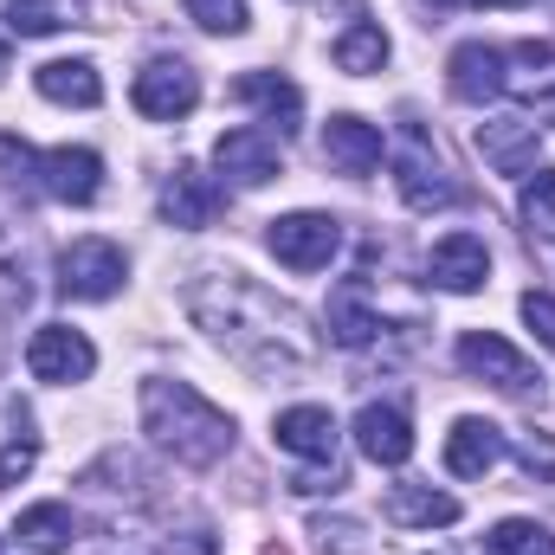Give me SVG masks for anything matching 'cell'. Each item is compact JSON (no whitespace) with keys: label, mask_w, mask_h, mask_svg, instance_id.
I'll return each mask as SVG.
<instances>
[{"label":"cell","mask_w":555,"mask_h":555,"mask_svg":"<svg viewBox=\"0 0 555 555\" xmlns=\"http://www.w3.org/2000/svg\"><path fill=\"white\" fill-rule=\"evenodd\" d=\"M188 317H194L240 369H253V375H266V382L304 375V369L317 362V349H323L317 330H310V317H304L291 297L253 284L246 272H201L188 284Z\"/></svg>","instance_id":"6da1fadb"},{"label":"cell","mask_w":555,"mask_h":555,"mask_svg":"<svg viewBox=\"0 0 555 555\" xmlns=\"http://www.w3.org/2000/svg\"><path fill=\"white\" fill-rule=\"evenodd\" d=\"M142 433L175 459V465H194V472H207V465H220L227 452H233V420L220 414L201 388H188V382H142Z\"/></svg>","instance_id":"7a4b0ae2"},{"label":"cell","mask_w":555,"mask_h":555,"mask_svg":"<svg viewBox=\"0 0 555 555\" xmlns=\"http://www.w3.org/2000/svg\"><path fill=\"white\" fill-rule=\"evenodd\" d=\"M130 278V259L111 246V240H72L59 253V297H78V304H104L117 297Z\"/></svg>","instance_id":"3957f363"},{"label":"cell","mask_w":555,"mask_h":555,"mask_svg":"<svg viewBox=\"0 0 555 555\" xmlns=\"http://www.w3.org/2000/svg\"><path fill=\"white\" fill-rule=\"evenodd\" d=\"M130 104L149 124H181L201 104V72L188 59H149L137 72V85H130Z\"/></svg>","instance_id":"277c9868"},{"label":"cell","mask_w":555,"mask_h":555,"mask_svg":"<svg viewBox=\"0 0 555 555\" xmlns=\"http://www.w3.org/2000/svg\"><path fill=\"white\" fill-rule=\"evenodd\" d=\"M459 369H465V375H478V382H491L498 395H543V375L530 369V356H524V349H511V343H504V336H491V330L459 336Z\"/></svg>","instance_id":"5b68a950"},{"label":"cell","mask_w":555,"mask_h":555,"mask_svg":"<svg viewBox=\"0 0 555 555\" xmlns=\"http://www.w3.org/2000/svg\"><path fill=\"white\" fill-rule=\"evenodd\" d=\"M266 246H272L278 266H291V272H323L343 253V227L330 214H284V220L266 227Z\"/></svg>","instance_id":"8992f818"},{"label":"cell","mask_w":555,"mask_h":555,"mask_svg":"<svg viewBox=\"0 0 555 555\" xmlns=\"http://www.w3.org/2000/svg\"><path fill=\"white\" fill-rule=\"evenodd\" d=\"M26 369H33V382L72 388V382H85V375L98 369V349H91V336L72 330V323H39L33 343H26Z\"/></svg>","instance_id":"52a82bcc"},{"label":"cell","mask_w":555,"mask_h":555,"mask_svg":"<svg viewBox=\"0 0 555 555\" xmlns=\"http://www.w3.org/2000/svg\"><path fill=\"white\" fill-rule=\"evenodd\" d=\"M504 91L543 124H555V39H524L504 52Z\"/></svg>","instance_id":"ba28073f"},{"label":"cell","mask_w":555,"mask_h":555,"mask_svg":"<svg viewBox=\"0 0 555 555\" xmlns=\"http://www.w3.org/2000/svg\"><path fill=\"white\" fill-rule=\"evenodd\" d=\"M472 142L491 175H537V162H543V130L530 117H485Z\"/></svg>","instance_id":"9c48e42d"},{"label":"cell","mask_w":555,"mask_h":555,"mask_svg":"<svg viewBox=\"0 0 555 555\" xmlns=\"http://www.w3.org/2000/svg\"><path fill=\"white\" fill-rule=\"evenodd\" d=\"M401 201H408L414 214L459 207V201H465V188H459V181H446L439 155L426 149V137H420V130H408V142H401Z\"/></svg>","instance_id":"30bf717a"},{"label":"cell","mask_w":555,"mask_h":555,"mask_svg":"<svg viewBox=\"0 0 555 555\" xmlns=\"http://www.w3.org/2000/svg\"><path fill=\"white\" fill-rule=\"evenodd\" d=\"M39 188L52 194V201H65V207H91L98 201V188H104V162H98V149H46L39 155Z\"/></svg>","instance_id":"8fae6325"},{"label":"cell","mask_w":555,"mask_h":555,"mask_svg":"<svg viewBox=\"0 0 555 555\" xmlns=\"http://www.w3.org/2000/svg\"><path fill=\"white\" fill-rule=\"evenodd\" d=\"M214 162H220V175H233L240 188H266L272 175H284V155H278L272 130H227V137L214 142Z\"/></svg>","instance_id":"7c38bea8"},{"label":"cell","mask_w":555,"mask_h":555,"mask_svg":"<svg viewBox=\"0 0 555 555\" xmlns=\"http://www.w3.org/2000/svg\"><path fill=\"white\" fill-rule=\"evenodd\" d=\"M220 201H227V194H220L214 175H201L194 162H175V175L162 181V220H168V227H188V233H194V227H207V220L220 214Z\"/></svg>","instance_id":"4fadbf2b"},{"label":"cell","mask_w":555,"mask_h":555,"mask_svg":"<svg viewBox=\"0 0 555 555\" xmlns=\"http://www.w3.org/2000/svg\"><path fill=\"white\" fill-rule=\"evenodd\" d=\"M426 278L439 284V291H485V278H491V253H485V240L478 233H446L439 246H433V259H426Z\"/></svg>","instance_id":"5bb4252c"},{"label":"cell","mask_w":555,"mask_h":555,"mask_svg":"<svg viewBox=\"0 0 555 555\" xmlns=\"http://www.w3.org/2000/svg\"><path fill=\"white\" fill-rule=\"evenodd\" d=\"M446 85H452L459 104H491L504 91V52L485 46V39H465L452 52V65H446Z\"/></svg>","instance_id":"9a60e30c"},{"label":"cell","mask_w":555,"mask_h":555,"mask_svg":"<svg viewBox=\"0 0 555 555\" xmlns=\"http://www.w3.org/2000/svg\"><path fill=\"white\" fill-rule=\"evenodd\" d=\"M323 323H330V343H336V349H369V343L382 336V317L369 310V278H343V284L330 291Z\"/></svg>","instance_id":"2e32d148"},{"label":"cell","mask_w":555,"mask_h":555,"mask_svg":"<svg viewBox=\"0 0 555 555\" xmlns=\"http://www.w3.org/2000/svg\"><path fill=\"white\" fill-rule=\"evenodd\" d=\"M382 155H388V142H382L375 124H362V117H330V130H323V162H330L336 175H375Z\"/></svg>","instance_id":"e0dca14e"},{"label":"cell","mask_w":555,"mask_h":555,"mask_svg":"<svg viewBox=\"0 0 555 555\" xmlns=\"http://www.w3.org/2000/svg\"><path fill=\"white\" fill-rule=\"evenodd\" d=\"M498 459H504V426H491V420H452V433H446V472L452 478H485Z\"/></svg>","instance_id":"ac0fdd59"},{"label":"cell","mask_w":555,"mask_h":555,"mask_svg":"<svg viewBox=\"0 0 555 555\" xmlns=\"http://www.w3.org/2000/svg\"><path fill=\"white\" fill-rule=\"evenodd\" d=\"M356 446H362V459H375V465H408L414 459V426L401 408H362L356 414Z\"/></svg>","instance_id":"d6986e66"},{"label":"cell","mask_w":555,"mask_h":555,"mask_svg":"<svg viewBox=\"0 0 555 555\" xmlns=\"http://www.w3.org/2000/svg\"><path fill=\"white\" fill-rule=\"evenodd\" d=\"M272 433H278V446H284V452H297V459H317V465H336V446H343V433H336L330 408H284Z\"/></svg>","instance_id":"ffe728a7"},{"label":"cell","mask_w":555,"mask_h":555,"mask_svg":"<svg viewBox=\"0 0 555 555\" xmlns=\"http://www.w3.org/2000/svg\"><path fill=\"white\" fill-rule=\"evenodd\" d=\"M233 98L253 104L266 124H278V137H291L297 117H304V91H297L291 78H278V72H246V78H233Z\"/></svg>","instance_id":"44dd1931"},{"label":"cell","mask_w":555,"mask_h":555,"mask_svg":"<svg viewBox=\"0 0 555 555\" xmlns=\"http://www.w3.org/2000/svg\"><path fill=\"white\" fill-rule=\"evenodd\" d=\"M39 98L91 111V104H104V78L91 59H52V65H39Z\"/></svg>","instance_id":"7402d4cb"},{"label":"cell","mask_w":555,"mask_h":555,"mask_svg":"<svg viewBox=\"0 0 555 555\" xmlns=\"http://www.w3.org/2000/svg\"><path fill=\"white\" fill-rule=\"evenodd\" d=\"M388 517L401 530H446V524H459V498H446L433 485H395L388 491Z\"/></svg>","instance_id":"603a6c76"},{"label":"cell","mask_w":555,"mask_h":555,"mask_svg":"<svg viewBox=\"0 0 555 555\" xmlns=\"http://www.w3.org/2000/svg\"><path fill=\"white\" fill-rule=\"evenodd\" d=\"M330 52H336V72H349V78H369V72H382V65H388V33L362 20V26H349V33H343Z\"/></svg>","instance_id":"cb8c5ba5"},{"label":"cell","mask_w":555,"mask_h":555,"mask_svg":"<svg viewBox=\"0 0 555 555\" xmlns=\"http://www.w3.org/2000/svg\"><path fill=\"white\" fill-rule=\"evenodd\" d=\"M13 537H20L26 550H72L78 524H72V511H65V504H33V511H20Z\"/></svg>","instance_id":"d4e9b609"},{"label":"cell","mask_w":555,"mask_h":555,"mask_svg":"<svg viewBox=\"0 0 555 555\" xmlns=\"http://www.w3.org/2000/svg\"><path fill=\"white\" fill-rule=\"evenodd\" d=\"M26 297H33V284H26V253H20V240L0 227V343H7V323L26 310Z\"/></svg>","instance_id":"484cf974"},{"label":"cell","mask_w":555,"mask_h":555,"mask_svg":"<svg viewBox=\"0 0 555 555\" xmlns=\"http://www.w3.org/2000/svg\"><path fill=\"white\" fill-rule=\"evenodd\" d=\"M7 7V33L20 39H46L59 26H72V0H0Z\"/></svg>","instance_id":"4316f807"},{"label":"cell","mask_w":555,"mask_h":555,"mask_svg":"<svg viewBox=\"0 0 555 555\" xmlns=\"http://www.w3.org/2000/svg\"><path fill=\"white\" fill-rule=\"evenodd\" d=\"M491 550L498 555H555V537L543 524H530V517H504L491 530Z\"/></svg>","instance_id":"83f0119b"},{"label":"cell","mask_w":555,"mask_h":555,"mask_svg":"<svg viewBox=\"0 0 555 555\" xmlns=\"http://www.w3.org/2000/svg\"><path fill=\"white\" fill-rule=\"evenodd\" d=\"M524 220H530V233L555 240V168H537V175H530V188H524Z\"/></svg>","instance_id":"f1b7e54d"},{"label":"cell","mask_w":555,"mask_h":555,"mask_svg":"<svg viewBox=\"0 0 555 555\" xmlns=\"http://www.w3.org/2000/svg\"><path fill=\"white\" fill-rule=\"evenodd\" d=\"M310 537H317V550L323 555H369V537H362L356 517H317Z\"/></svg>","instance_id":"f546056e"},{"label":"cell","mask_w":555,"mask_h":555,"mask_svg":"<svg viewBox=\"0 0 555 555\" xmlns=\"http://www.w3.org/2000/svg\"><path fill=\"white\" fill-rule=\"evenodd\" d=\"M188 20L201 33H246V0H188Z\"/></svg>","instance_id":"4dcf8cb0"},{"label":"cell","mask_w":555,"mask_h":555,"mask_svg":"<svg viewBox=\"0 0 555 555\" xmlns=\"http://www.w3.org/2000/svg\"><path fill=\"white\" fill-rule=\"evenodd\" d=\"M33 465H39V439H33V433H20V439L0 446V485H20Z\"/></svg>","instance_id":"1f68e13d"},{"label":"cell","mask_w":555,"mask_h":555,"mask_svg":"<svg viewBox=\"0 0 555 555\" xmlns=\"http://www.w3.org/2000/svg\"><path fill=\"white\" fill-rule=\"evenodd\" d=\"M517 459H524V472H530V478L555 485V439H550V433H524V439H517Z\"/></svg>","instance_id":"d6a6232c"},{"label":"cell","mask_w":555,"mask_h":555,"mask_svg":"<svg viewBox=\"0 0 555 555\" xmlns=\"http://www.w3.org/2000/svg\"><path fill=\"white\" fill-rule=\"evenodd\" d=\"M524 323L537 330V343L555 356V297L550 291H524Z\"/></svg>","instance_id":"836d02e7"},{"label":"cell","mask_w":555,"mask_h":555,"mask_svg":"<svg viewBox=\"0 0 555 555\" xmlns=\"http://www.w3.org/2000/svg\"><path fill=\"white\" fill-rule=\"evenodd\" d=\"M0 168H7L13 181H20L26 168H39V155H33V149H26V142H20V137H0Z\"/></svg>","instance_id":"e575fe53"},{"label":"cell","mask_w":555,"mask_h":555,"mask_svg":"<svg viewBox=\"0 0 555 555\" xmlns=\"http://www.w3.org/2000/svg\"><path fill=\"white\" fill-rule=\"evenodd\" d=\"M91 555H149L137 543V537H111V543H104V550H91Z\"/></svg>","instance_id":"d590c367"},{"label":"cell","mask_w":555,"mask_h":555,"mask_svg":"<svg viewBox=\"0 0 555 555\" xmlns=\"http://www.w3.org/2000/svg\"><path fill=\"white\" fill-rule=\"evenodd\" d=\"M181 555H214V537H207V530H188V543H181Z\"/></svg>","instance_id":"8d00e7d4"},{"label":"cell","mask_w":555,"mask_h":555,"mask_svg":"<svg viewBox=\"0 0 555 555\" xmlns=\"http://www.w3.org/2000/svg\"><path fill=\"white\" fill-rule=\"evenodd\" d=\"M420 7H433V13H452V7H465V0H420Z\"/></svg>","instance_id":"74e56055"},{"label":"cell","mask_w":555,"mask_h":555,"mask_svg":"<svg viewBox=\"0 0 555 555\" xmlns=\"http://www.w3.org/2000/svg\"><path fill=\"white\" fill-rule=\"evenodd\" d=\"M472 7H530V0H472Z\"/></svg>","instance_id":"f35d334b"},{"label":"cell","mask_w":555,"mask_h":555,"mask_svg":"<svg viewBox=\"0 0 555 555\" xmlns=\"http://www.w3.org/2000/svg\"><path fill=\"white\" fill-rule=\"evenodd\" d=\"M7 65H13V59H7V39H0V78H7Z\"/></svg>","instance_id":"ab89813d"},{"label":"cell","mask_w":555,"mask_h":555,"mask_svg":"<svg viewBox=\"0 0 555 555\" xmlns=\"http://www.w3.org/2000/svg\"><path fill=\"white\" fill-rule=\"evenodd\" d=\"M259 555H284V550H278V543H272V550H259Z\"/></svg>","instance_id":"60d3db41"}]
</instances>
